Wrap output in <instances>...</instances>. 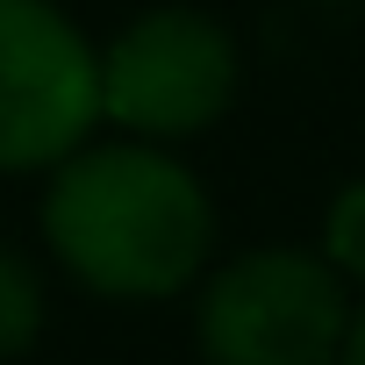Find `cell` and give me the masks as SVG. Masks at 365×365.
I'll use <instances>...</instances> for the list:
<instances>
[{
  "mask_svg": "<svg viewBox=\"0 0 365 365\" xmlns=\"http://www.w3.org/2000/svg\"><path fill=\"white\" fill-rule=\"evenodd\" d=\"M43 244L101 301H172L194 294L215 258V201L179 150L108 136L51 165Z\"/></svg>",
  "mask_w": 365,
  "mask_h": 365,
  "instance_id": "obj_1",
  "label": "cell"
},
{
  "mask_svg": "<svg viewBox=\"0 0 365 365\" xmlns=\"http://www.w3.org/2000/svg\"><path fill=\"white\" fill-rule=\"evenodd\" d=\"M358 294L301 244H258L201 272L194 344L208 365H336Z\"/></svg>",
  "mask_w": 365,
  "mask_h": 365,
  "instance_id": "obj_2",
  "label": "cell"
},
{
  "mask_svg": "<svg viewBox=\"0 0 365 365\" xmlns=\"http://www.w3.org/2000/svg\"><path fill=\"white\" fill-rule=\"evenodd\" d=\"M237 36L201 8H143L101 43V122L136 143H187L237 108Z\"/></svg>",
  "mask_w": 365,
  "mask_h": 365,
  "instance_id": "obj_3",
  "label": "cell"
},
{
  "mask_svg": "<svg viewBox=\"0 0 365 365\" xmlns=\"http://www.w3.org/2000/svg\"><path fill=\"white\" fill-rule=\"evenodd\" d=\"M101 129V43L58 0H0V172H51Z\"/></svg>",
  "mask_w": 365,
  "mask_h": 365,
  "instance_id": "obj_4",
  "label": "cell"
},
{
  "mask_svg": "<svg viewBox=\"0 0 365 365\" xmlns=\"http://www.w3.org/2000/svg\"><path fill=\"white\" fill-rule=\"evenodd\" d=\"M322 265L365 301V179H344V187L329 194V208H322Z\"/></svg>",
  "mask_w": 365,
  "mask_h": 365,
  "instance_id": "obj_5",
  "label": "cell"
},
{
  "mask_svg": "<svg viewBox=\"0 0 365 365\" xmlns=\"http://www.w3.org/2000/svg\"><path fill=\"white\" fill-rule=\"evenodd\" d=\"M43 329V287H36V265L0 244V358H22Z\"/></svg>",
  "mask_w": 365,
  "mask_h": 365,
  "instance_id": "obj_6",
  "label": "cell"
},
{
  "mask_svg": "<svg viewBox=\"0 0 365 365\" xmlns=\"http://www.w3.org/2000/svg\"><path fill=\"white\" fill-rule=\"evenodd\" d=\"M336 365H365V301L351 308V329H344V351H336Z\"/></svg>",
  "mask_w": 365,
  "mask_h": 365,
  "instance_id": "obj_7",
  "label": "cell"
}]
</instances>
